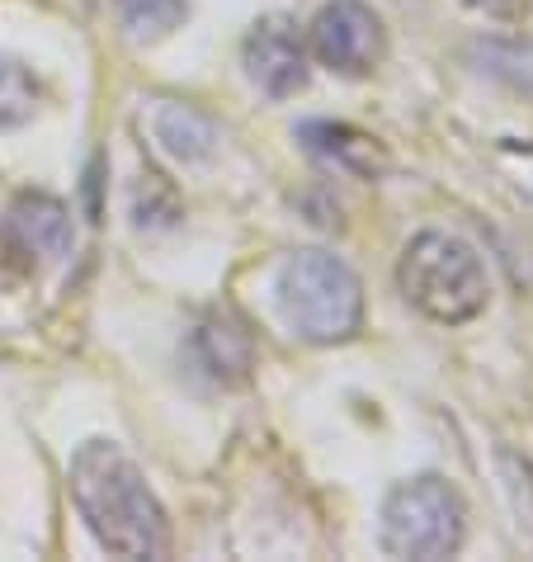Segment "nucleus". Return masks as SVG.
<instances>
[{
  "mask_svg": "<svg viewBox=\"0 0 533 562\" xmlns=\"http://www.w3.org/2000/svg\"><path fill=\"white\" fill-rule=\"evenodd\" d=\"M71 496L100 549L114 558H166L170 553V520L156 492L118 445L90 440L71 459Z\"/></svg>",
  "mask_w": 533,
  "mask_h": 562,
  "instance_id": "obj_1",
  "label": "nucleus"
},
{
  "mask_svg": "<svg viewBox=\"0 0 533 562\" xmlns=\"http://www.w3.org/2000/svg\"><path fill=\"white\" fill-rule=\"evenodd\" d=\"M279 307L288 326L311 346L350 340L364 322V293L344 260L331 251H297L279 274Z\"/></svg>",
  "mask_w": 533,
  "mask_h": 562,
  "instance_id": "obj_2",
  "label": "nucleus"
},
{
  "mask_svg": "<svg viewBox=\"0 0 533 562\" xmlns=\"http://www.w3.org/2000/svg\"><path fill=\"white\" fill-rule=\"evenodd\" d=\"M401 293L434 322H467L486 307V270L477 251L449 232H420L401 256Z\"/></svg>",
  "mask_w": 533,
  "mask_h": 562,
  "instance_id": "obj_3",
  "label": "nucleus"
},
{
  "mask_svg": "<svg viewBox=\"0 0 533 562\" xmlns=\"http://www.w3.org/2000/svg\"><path fill=\"white\" fill-rule=\"evenodd\" d=\"M463 543V496L444 477H411L383 506V549L392 558H453Z\"/></svg>",
  "mask_w": 533,
  "mask_h": 562,
  "instance_id": "obj_4",
  "label": "nucleus"
},
{
  "mask_svg": "<svg viewBox=\"0 0 533 562\" xmlns=\"http://www.w3.org/2000/svg\"><path fill=\"white\" fill-rule=\"evenodd\" d=\"M311 53L340 76H368L383 61V24L359 0H336L311 24Z\"/></svg>",
  "mask_w": 533,
  "mask_h": 562,
  "instance_id": "obj_5",
  "label": "nucleus"
},
{
  "mask_svg": "<svg viewBox=\"0 0 533 562\" xmlns=\"http://www.w3.org/2000/svg\"><path fill=\"white\" fill-rule=\"evenodd\" d=\"M246 76L274 100H288L307 86V48L288 14H264L246 34Z\"/></svg>",
  "mask_w": 533,
  "mask_h": 562,
  "instance_id": "obj_6",
  "label": "nucleus"
},
{
  "mask_svg": "<svg viewBox=\"0 0 533 562\" xmlns=\"http://www.w3.org/2000/svg\"><path fill=\"white\" fill-rule=\"evenodd\" d=\"M10 227H14V237L24 241V251L43 256V260H61L76 241L71 213L53 194H20L10 209Z\"/></svg>",
  "mask_w": 533,
  "mask_h": 562,
  "instance_id": "obj_7",
  "label": "nucleus"
},
{
  "mask_svg": "<svg viewBox=\"0 0 533 562\" xmlns=\"http://www.w3.org/2000/svg\"><path fill=\"white\" fill-rule=\"evenodd\" d=\"M297 137H303V147H307V151H317V156H326V161H336L340 170H350V176L373 180V176H378V170L387 166L383 147L373 143L368 133L350 128V123L311 119V123H303V128H297Z\"/></svg>",
  "mask_w": 533,
  "mask_h": 562,
  "instance_id": "obj_8",
  "label": "nucleus"
},
{
  "mask_svg": "<svg viewBox=\"0 0 533 562\" xmlns=\"http://www.w3.org/2000/svg\"><path fill=\"white\" fill-rule=\"evenodd\" d=\"M156 143L175 161H203L217 147V123L194 104H161L156 109Z\"/></svg>",
  "mask_w": 533,
  "mask_h": 562,
  "instance_id": "obj_9",
  "label": "nucleus"
},
{
  "mask_svg": "<svg viewBox=\"0 0 533 562\" xmlns=\"http://www.w3.org/2000/svg\"><path fill=\"white\" fill-rule=\"evenodd\" d=\"M199 355L213 379L241 383L250 369V336L231 317H213V322H203V331H199Z\"/></svg>",
  "mask_w": 533,
  "mask_h": 562,
  "instance_id": "obj_10",
  "label": "nucleus"
},
{
  "mask_svg": "<svg viewBox=\"0 0 533 562\" xmlns=\"http://www.w3.org/2000/svg\"><path fill=\"white\" fill-rule=\"evenodd\" d=\"M190 10H194V0H118L123 29H128L133 38H143V43L175 34V29L190 20Z\"/></svg>",
  "mask_w": 533,
  "mask_h": 562,
  "instance_id": "obj_11",
  "label": "nucleus"
},
{
  "mask_svg": "<svg viewBox=\"0 0 533 562\" xmlns=\"http://www.w3.org/2000/svg\"><path fill=\"white\" fill-rule=\"evenodd\" d=\"M180 194H175V184H170L161 170H143V180H137V190H133V217H137V227L143 232H166V227H175L180 223Z\"/></svg>",
  "mask_w": 533,
  "mask_h": 562,
  "instance_id": "obj_12",
  "label": "nucleus"
},
{
  "mask_svg": "<svg viewBox=\"0 0 533 562\" xmlns=\"http://www.w3.org/2000/svg\"><path fill=\"white\" fill-rule=\"evenodd\" d=\"M38 109V81L20 57H0V133L20 128Z\"/></svg>",
  "mask_w": 533,
  "mask_h": 562,
  "instance_id": "obj_13",
  "label": "nucleus"
},
{
  "mask_svg": "<svg viewBox=\"0 0 533 562\" xmlns=\"http://www.w3.org/2000/svg\"><path fill=\"white\" fill-rule=\"evenodd\" d=\"M29 274H34V256L24 251V241L14 237V227H10V217H5V223H0V289L24 284Z\"/></svg>",
  "mask_w": 533,
  "mask_h": 562,
  "instance_id": "obj_14",
  "label": "nucleus"
},
{
  "mask_svg": "<svg viewBox=\"0 0 533 562\" xmlns=\"http://www.w3.org/2000/svg\"><path fill=\"white\" fill-rule=\"evenodd\" d=\"M500 468L510 477V496H514V510H520V525L533 529V463H524L520 454H500Z\"/></svg>",
  "mask_w": 533,
  "mask_h": 562,
  "instance_id": "obj_15",
  "label": "nucleus"
},
{
  "mask_svg": "<svg viewBox=\"0 0 533 562\" xmlns=\"http://www.w3.org/2000/svg\"><path fill=\"white\" fill-rule=\"evenodd\" d=\"M463 5H473V10H481V14H486V20H524L529 0H463Z\"/></svg>",
  "mask_w": 533,
  "mask_h": 562,
  "instance_id": "obj_16",
  "label": "nucleus"
}]
</instances>
